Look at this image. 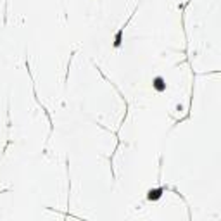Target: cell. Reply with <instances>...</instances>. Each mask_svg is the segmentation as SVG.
I'll return each instance as SVG.
<instances>
[{"instance_id":"obj_2","label":"cell","mask_w":221,"mask_h":221,"mask_svg":"<svg viewBox=\"0 0 221 221\" xmlns=\"http://www.w3.org/2000/svg\"><path fill=\"white\" fill-rule=\"evenodd\" d=\"M161 192L162 190H150L149 195H147V199H149V200H157V199L161 197Z\"/></svg>"},{"instance_id":"obj_1","label":"cell","mask_w":221,"mask_h":221,"mask_svg":"<svg viewBox=\"0 0 221 221\" xmlns=\"http://www.w3.org/2000/svg\"><path fill=\"white\" fill-rule=\"evenodd\" d=\"M154 86H156V90H159V92L166 90V83H164V79H162L161 76H157V78L154 79Z\"/></svg>"}]
</instances>
